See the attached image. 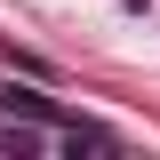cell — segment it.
Here are the masks:
<instances>
[{
	"mask_svg": "<svg viewBox=\"0 0 160 160\" xmlns=\"http://www.w3.org/2000/svg\"><path fill=\"white\" fill-rule=\"evenodd\" d=\"M0 104H8L16 120H32V128H48V120H56V96H32V88H0Z\"/></svg>",
	"mask_w": 160,
	"mask_h": 160,
	"instance_id": "obj_1",
	"label": "cell"
},
{
	"mask_svg": "<svg viewBox=\"0 0 160 160\" xmlns=\"http://www.w3.org/2000/svg\"><path fill=\"white\" fill-rule=\"evenodd\" d=\"M0 160H32V128H0Z\"/></svg>",
	"mask_w": 160,
	"mask_h": 160,
	"instance_id": "obj_2",
	"label": "cell"
}]
</instances>
